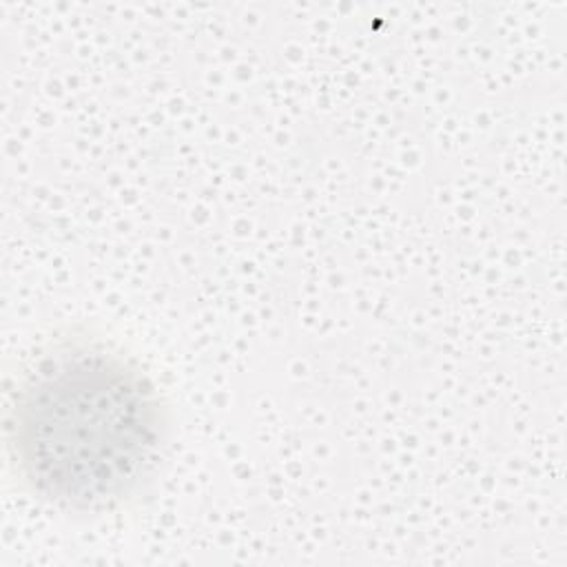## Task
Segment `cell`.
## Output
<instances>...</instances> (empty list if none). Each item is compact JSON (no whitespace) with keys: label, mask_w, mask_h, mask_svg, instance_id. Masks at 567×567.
I'll list each match as a JSON object with an SVG mask.
<instances>
[{"label":"cell","mask_w":567,"mask_h":567,"mask_svg":"<svg viewBox=\"0 0 567 567\" xmlns=\"http://www.w3.org/2000/svg\"><path fill=\"white\" fill-rule=\"evenodd\" d=\"M175 436V410L122 339L80 321L22 363L4 408V456L18 489L80 518L140 507Z\"/></svg>","instance_id":"1"}]
</instances>
